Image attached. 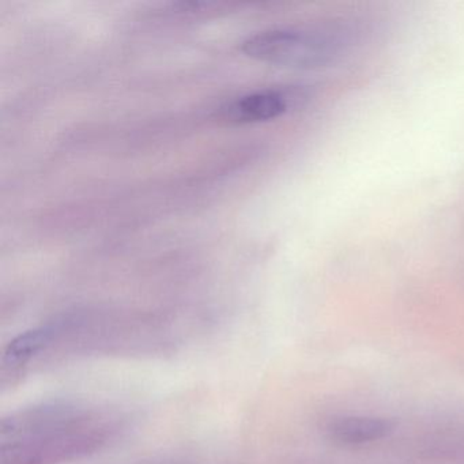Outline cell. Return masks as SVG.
I'll list each match as a JSON object with an SVG mask.
<instances>
[{"label": "cell", "instance_id": "cell-4", "mask_svg": "<svg viewBox=\"0 0 464 464\" xmlns=\"http://www.w3.org/2000/svg\"><path fill=\"white\" fill-rule=\"evenodd\" d=\"M395 429V423L387 418L344 417L331 418L325 426V433L334 444L343 447L371 444L390 436Z\"/></svg>", "mask_w": 464, "mask_h": 464}, {"label": "cell", "instance_id": "cell-3", "mask_svg": "<svg viewBox=\"0 0 464 464\" xmlns=\"http://www.w3.org/2000/svg\"><path fill=\"white\" fill-rule=\"evenodd\" d=\"M314 97V89L305 85L278 86L244 94L227 102L221 118L229 123L249 124L276 121L305 107Z\"/></svg>", "mask_w": 464, "mask_h": 464}, {"label": "cell", "instance_id": "cell-5", "mask_svg": "<svg viewBox=\"0 0 464 464\" xmlns=\"http://www.w3.org/2000/svg\"><path fill=\"white\" fill-rule=\"evenodd\" d=\"M51 338L53 331L50 328H37L21 334L7 346L5 362L9 366L25 365L34 355L45 349Z\"/></svg>", "mask_w": 464, "mask_h": 464}, {"label": "cell", "instance_id": "cell-1", "mask_svg": "<svg viewBox=\"0 0 464 464\" xmlns=\"http://www.w3.org/2000/svg\"><path fill=\"white\" fill-rule=\"evenodd\" d=\"M368 34V29L361 21L334 18L259 32L248 37L241 50L249 58L271 66L324 69L335 66L357 53Z\"/></svg>", "mask_w": 464, "mask_h": 464}, {"label": "cell", "instance_id": "cell-2", "mask_svg": "<svg viewBox=\"0 0 464 464\" xmlns=\"http://www.w3.org/2000/svg\"><path fill=\"white\" fill-rule=\"evenodd\" d=\"M70 407H43L2 422V464H45L85 452L100 434ZM100 442V441H99Z\"/></svg>", "mask_w": 464, "mask_h": 464}]
</instances>
